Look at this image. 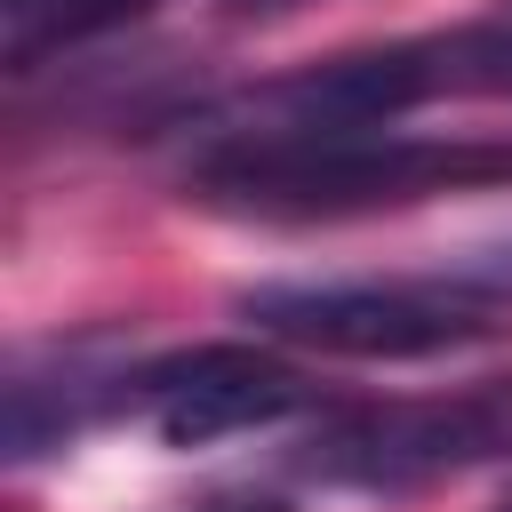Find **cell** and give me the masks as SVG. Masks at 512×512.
<instances>
[{
	"mask_svg": "<svg viewBox=\"0 0 512 512\" xmlns=\"http://www.w3.org/2000/svg\"><path fill=\"white\" fill-rule=\"evenodd\" d=\"M512 184V144L496 136H400V128H344V136H216L192 160V200L224 216H376L440 192Z\"/></svg>",
	"mask_w": 512,
	"mask_h": 512,
	"instance_id": "cell-1",
	"label": "cell"
},
{
	"mask_svg": "<svg viewBox=\"0 0 512 512\" xmlns=\"http://www.w3.org/2000/svg\"><path fill=\"white\" fill-rule=\"evenodd\" d=\"M496 456H512V376H488L464 392H424V400L336 408L304 432L296 472L320 488L408 496V488L456 480V472L496 464Z\"/></svg>",
	"mask_w": 512,
	"mask_h": 512,
	"instance_id": "cell-2",
	"label": "cell"
},
{
	"mask_svg": "<svg viewBox=\"0 0 512 512\" xmlns=\"http://www.w3.org/2000/svg\"><path fill=\"white\" fill-rule=\"evenodd\" d=\"M240 312L288 344L344 352V360H432L456 344H480L504 328V288L464 272V280H288V288H248Z\"/></svg>",
	"mask_w": 512,
	"mask_h": 512,
	"instance_id": "cell-3",
	"label": "cell"
},
{
	"mask_svg": "<svg viewBox=\"0 0 512 512\" xmlns=\"http://www.w3.org/2000/svg\"><path fill=\"white\" fill-rule=\"evenodd\" d=\"M120 408L136 424H152L168 448H208L232 432H264L288 424L304 408H320V384L256 344H192L168 360H144L120 376Z\"/></svg>",
	"mask_w": 512,
	"mask_h": 512,
	"instance_id": "cell-4",
	"label": "cell"
},
{
	"mask_svg": "<svg viewBox=\"0 0 512 512\" xmlns=\"http://www.w3.org/2000/svg\"><path fill=\"white\" fill-rule=\"evenodd\" d=\"M144 8L152 0H0V56L16 72H32L56 48H80V40H96V32H112Z\"/></svg>",
	"mask_w": 512,
	"mask_h": 512,
	"instance_id": "cell-5",
	"label": "cell"
},
{
	"mask_svg": "<svg viewBox=\"0 0 512 512\" xmlns=\"http://www.w3.org/2000/svg\"><path fill=\"white\" fill-rule=\"evenodd\" d=\"M232 8H296V0H232Z\"/></svg>",
	"mask_w": 512,
	"mask_h": 512,
	"instance_id": "cell-6",
	"label": "cell"
},
{
	"mask_svg": "<svg viewBox=\"0 0 512 512\" xmlns=\"http://www.w3.org/2000/svg\"><path fill=\"white\" fill-rule=\"evenodd\" d=\"M208 512H272V504H208Z\"/></svg>",
	"mask_w": 512,
	"mask_h": 512,
	"instance_id": "cell-7",
	"label": "cell"
},
{
	"mask_svg": "<svg viewBox=\"0 0 512 512\" xmlns=\"http://www.w3.org/2000/svg\"><path fill=\"white\" fill-rule=\"evenodd\" d=\"M496 512H512V488H504V496H496Z\"/></svg>",
	"mask_w": 512,
	"mask_h": 512,
	"instance_id": "cell-8",
	"label": "cell"
},
{
	"mask_svg": "<svg viewBox=\"0 0 512 512\" xmlns=\"http://www.w3.org/2000/svg\"><path fill=\"white\" fill-rule=\"evenodd\" d=\"M496 24H512V0H504V16H496Z\"/></svg>",
	"mask_w": 512,
	"mask_h": 512,
	"instance_id": "cell-9",
	"label": "cell"
}]
</instances>
